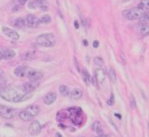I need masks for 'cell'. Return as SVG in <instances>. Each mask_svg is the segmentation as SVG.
<instances>
[{
    "instance_id": "4dcf8cb0",
    "label": "cell",
    "mask_w": 149,
    "mask_h": 137,
    "mask_svg": "<svg viewBox=\"0 0 149 137\" xmlns=\"http://www.w3.org/2000/svg\"><path fill=\"white\" fill-rule=\"evenodd\" d=\"M74 28H76V29H78L79 28V23H78V21H74Z\"/></svg>"
},
{
    "instance_id": "8fae6325",
    "label": "cell",
    "mask_w": 149,
    "mask_h": 137,
    "mask_svg": "<svg viewBox=\"0 0 149 137\" xmlns=\"http://www.w3.org/2000/svg\"><path fill=\"white\" fill-rule=\"evenodd\" d=\"M40 85L39 82H33V81H30L28 82H25L23 84V88L26 92H33L34 90H36Z\"/></svg>"
},
{
    "instance_id": "e575fe53",
    "label": "cell",
    "mask_w": 149,
    "mask_h": 137,
    "mask_svg": "<svg viewBox=\"0 0 149 137\" xmlns=\"http://www.w3.org/2000/svg\"><path fill=\"white\" fill-rule=\"evenodd\" d=\"M96 137H106L104 134H102V135H98V136H96Z\"/></svg>"
},
{
    "instance_id": "277c9868",
    "label": "cell",
    "mask_w": 149,
    "mask_h": 137,
    "mask_svg": "<svg viewBox=\"0 0 149 137\" xmlns=\"http://www.w3.org/2000/svg\"><path fill=\"white\" fill-rule=\"evenodd\" d=\"M144 10H142L139 7H134L129 10H125L123 12V16L126 19H129V20H136V19H140L144 13H143Z\"/></svg>"
},
{
    "instance_id": "5bb4252c",
    "label": "cell",
    "mask_w": 149,
    "mask_h": 137,
    "mask_svg": "<svg viewBox=\"0 0 149 137\" xmlns=\"http://www.w3.org/2000/svg\"><path fill=\"white\" fill-rule=\"evenodd\" d=\"M42 76H43V73H42L41 72H40V71H37V70L33 69V71L31 72V73L29 75L28 79H29L30 81L39 82V81L42 78Z\"/></svg>"
},
{
    "instance_id": "e0dca14e",
    "label": "cell",
    "mask_w": 149,
    "mask_h": 137,
    "mask_svg": "<svg viewBox=\"0 0 149 137\" xmlns=\"http://www.w3.org/2000/svg\"><path fill=\"white\" fill-rule=\"evenodd\" d=\"M82 73H83V80L86 83V85H89V83L92 82V77L90 75L89 72L86 68H84L82 70Z\"/></svg>"
},
{
    "instance_id": "cb8c5ba5",
    "label": "cell",
    "mask_w": 149,
    "mask_h": 137,
    "mask_svg": "<svg viewBox=\"0 0 149 137\" xmlns=\"http://www.w3.org/2000/svg\"><path fill=\"white\" fill-rule=\"evenodd\" d=\"M59 92L62 94L63 96H68L69 93H70V91H69V88L66 85H60L59 86Z\"/></svg>"
},
{
    "instance_id": "1f68e13d",
    "label": "cell",
    "mask_w": 149,
    "mask_h": 137,
    "mask_svg": "<svg viewBox=\"0 0 149 137\" xmlns=\"http://www.w3.org/2000/svg\"><path fill=\"white\" fill-rule=\"evenodd\" d=\"M27 1H28V0H18L19 4H20V5H22V6H23V5H24Z\"/></svg>"
},
{
    "instance_id": "7a4b0ae2",
    "label": "cell",
    "mask_w": 149,
    "mask_h": 137,
    "mask_svg": "<svg viewBox=\"0 0 149 137\" xmlns=\"http://www.w3.org/2000/svg\"><path fill=\"white\" fill-rule=\"evenodd\" d=\"M40 112V108L37 105H31V106L27 107L25 109L22 110L19 113V118L23 121H30Z\"/></svg>"
},
{
    "instance_id": "8d00e7d4",
    "label": "cell",
    "mask_w": 149,
    "mask_h": 137,
    "mask_svg": "<svg viewBox=\"0 0 149 137\" xmlns=\"http://www.w3.org/2000/svg\"><path fill=\"white\" fill-rule=\"evenodd\" d=\"M124 2H127V1H130V0H123Z\"/></svg>"
},
{
    "instance_id": "484cf974",
    "label": "cell",
    "mask_w": 149,
    "mask_h": 137,
    "mask_svg": "<svg viewBox=\"0 0 149 137\" xmlns=\"http://www.w3.org/2000/svg\"><path fill=\"white\" fill-rule=\"evenodd\" d=\"M93 62H94V64L96 65L98 67H101L103 66V59L100 57H94L93 59Z\"/></svg>"
},
{
    "instance_id": "d4e9b609",
    "label": "cell",
    "mask_w": 149,
    "mask_h": 137,
    "mask_svg": "<svg viewBox=\"0 0 149 137\" xmlns=\"http://www.w3.org/2000/svg\"><path fill=\"white\" fill-rule=\"evenodd\" d=\"M138 7L142 10H149V0H141V2L138 5Z\"/></svg>"
},
{
    "instance_id": "d6a6232c",
    "label": "cell",
    "mask_w": 149,
    "mask_h": 137,
    "mask_svg": "<svg viewBox=\"0 0 149 137\" xmlns=\"http://www.w3.org/2000/svg\"><path fill=\"white\" fill-rule=\"evenodd\" d=\"M83 43H84V46H87V45H88V43H87V40H86V39H84Z\"/></svg>"
},
{
    "instance_id": "ac0fdd59",
    "label": "cell",
    "mask_w": 149,
    "mask_h": 137,
    "mask_svg": "<svg viewBox=\"0 0 149 137\" xmlns=\"http://www.w3.org/2000/svg\"><path fill=\"white\" fill-rule=\"evenodd\" d=\"M15 52L13 49H5L3 53V58L4 59H11L15 57Z\"/></svg>"
},
{
    "instance_id": "d6986e66",
    "label": "cell",
    "mask_w": 149,
    "mask_h": 137,
    "mask_svg": "<svg viewBox=\"0 0 149 137\" xmlns=\"http://www.w3.org/2000/svg\"><path fill=\"white\" fill-rule=\"evenodd\" d=\"M23 59L24 60H33L36 57V52L34 50H31V51H27L26 53H24L23 55Z\"/></svg>"
},
{
    "instance_id": "f546056e",
    "label": "cell",
    "mask_w": 149,
    "mask_h": 137,
    "mask_svg": "<svg viewBox=\"0 0 149 137\" xmlns=\"http://www.w3.org/2000/svg\"><path fill=\"white\" fill-rule=\"evenodd\" d=\"M4 48L2 47H0V59L3 58V53H4Z\"/></svg>"
},
{
    "instance_id": "d590c367",
    "label": "cell",
    "mask_w": 149,
    "mask_h": 137,
    "mask_svg": "<svg viewBox=\"0 0 149 137\" xmlns=\"http://www.w3.org/2000/svg\"><path fill=\"white\" fill-rule=\"evenodd\" d=\"M147 127H148V132H149V122H148V125H147Z\"/></svg>"
},
{
    "instance_id": "f1b7e54d",
    "label": "cell",
    "mask_w": 149,
    "mask_h": 137,
    "mask_svg": "<svg viewBox=\"0 0 149 137\" xmlns=\"http://www.w3.org/2000/svg\"><path fill=\"white\" fill-rule=\"evenodd\" d=\"M99 45H100V43H99V41L98 40H94L93 41V48H98L99 47Z\"/></svg>"
},
{
    "instance_id": "5b68a950",
    "label": "cell",
    "mask_w": 149,
    "mask_h": 137,
    "mask_svg": "<svg viewBox=\"0 0 149 137\" xmlns=\"http://www.w3.org/2000/svg\"><path fill=\"white\" fill-rule=\"evenodd\" d=\"M28 6L31 9L40 8L41 11L46 12L49 10V2L47 0H33L29 3Z\"/></svg>"
},
{
    "instance_id": "9a60e30c",
    "label": "cell",
    "mask_w": 149,
    "mask_h": 137,
    "mask_svg": "<svg viewBox=\"0 0 149 137\" xmlns=\"http://www.w3.org/2000/svg\"><path fill=\"white\" fill-rule=\"evenodd\" d=\"M70 97L74 100H80L83 97V91H82V90L79 89V88H74V89H73L71 91V92H70Z\"/></svg>"
},
{
    "instance_id": "4fadbf2b",
    "label": "cell",
    "mask_w": 149,
    "mask_h": 137,
    "mask_svg": "<svg viewBox=\"0 0 149 137\" xmlns=\"http://www.w3.org/2000/svg\"><path fill=\"white\" fill-rule=\"evenodd\" d=\"M56 100H57V94L55 92H53V91L47 93L46 95H45V97H44V99H43L44 103L46 105H51V104H53V103L55 102Z\"/></svg>"
},
{
    "instance_id": "44dd1931",
    "label": "cell",
    "mask_w": 149,
    "mask_h": 137,
    "mask_svg": "<svg viewBox=\"0 0 149 137\" xmlns=\"http://www.w3.org/2000/svg\"><path fill=\"white\" fill-rule=\"evenodd\" d=\"M140 33L143 36L149 35V24H142V26L140 28Z\"/></svg>"
},
{
    "instance_id": "7c38bea8",
    "label": "cell",
    "mask_w": 149,
    "mask_h": 137,
    "mask_svg": "<svg viewBox=\"0 0 149 137\" xmlns=\"http://www.w3.org/2000/svg\"><path fill=\"white\" fill-rule=\"evenodd\" d=\"M95 78H96V81L100 84H102L103 82L105 81V78H106L105 70L102 67H98L96 70H95Z\"/></svg>"
},
{
    "instance_id": "8992f818",
    "label": "cell",
    "mask_w": 149,
    "mask_h": 137,
    "mask_svg": "<svg viewBox=\"0 0 149 137\" xmlns=\"http://www.w3.org/2000/svg\"><path fill=\"white\" fill-rule=\"evenodd\" d=\"M15 111L14 109L9 108L5 105H0V116L6 119H12L15 118Z\"/></svg>"
},
{
    "instance_id": "83f0119b",
    "label": "cell",
    "mask_w": 149,
    "mask_h": 137,
    "mask_svg": "<svg viewBox=\"0 0 149 137\" xmlns=\"http://www.w3.org/2000/svg\"><path fill=\"white\" fill-rule=\"evenodd\" d=\"M130 107H131V109L136 108V100L133 95L130 96Z\"/></svg>"
},
{
    "instance_id": "3957f363",
    "label": "cell",
    "mask_w": 149,
    "mask_h": 137,
    "mask_svg": "<svg viewBox=\"0 0 149 137\" xmlns=\"http://www.w3.org/2000/svg\"><path fill=\"white\" fill-rule=\"evenodd\" d=\"M36 42L40 47L50 48L56 44V37L53 33H44L37 38Z\"/></svg>"
},
{
    "instance_id": "603a6c76",
    "label": "cell",
    "mask_w": 149,
    "mask_h": 137,
    "mask_svg": "<svg viewBox=\"0 0 149 137\" xmlns=\"http://www.w3.org/2000/svg\"><path fill=\"white\" fill-rule=\"evenodd\" d=\"M51 22V16L49 15H44L40 19V24H48Z\"/></svg>"
},
{
    "instance_id": "4316f807",
    "label": "cell",
    "mask_w": 149,
    "mask_h": 137,
    "mask_svg": "<svg viewBox=\"0 0 149 137\" xmlns=\"http://www.w3.org/2000/svg\"><path fill=\"white\" fill-rule=\"evenodd\" d=\"M107 103H108V105L109 106H113L114 105V103H115V98H114V94L111 92V98L109 99V100L107 101Z\"/></svg>"
},
{
    "instance_id": "836d02e7",
    "label": "cell",
    "mask_w": 149,
    "mask_h": 137,
    "mask_svg": "<svg viewBox=\"0 0 149 137\" xmlns=\"http://www.w3.org/2000/svg\"><path fill=\"white\" fill-rule=\"evenodd\" d=\"M56 137H62V135H61V134L57 133V134H56Z\"/></svg>"
},
{
    "instance_id": "2e32d148",
    "label": "cell",
    "mask_w": 149,
    "mask_h": 137,
    "mask_svg": "<svg viewBox=\"0 0 149 137\" xmlns=\"http://www.w3.org/2000/svg\"><path fill=\"white\" fill-rule=\"evenodd\" d=\"M92 129L93 131H94L98 135H102V134H104V132H103V129H102V124L99 122V121H95L93 125H92Z\"/></svg>"
},
{
    "instance_id": "6da1fadb",
    "label": "cell",
    "mask_w": 149,
    "mask_h": 137,
    "mask_svg": "<svg viewBox=\"0 0 149 137\" xmlns=\"http://www.w3.org/2000/svg\"><path fill=\"white\" fill-rule=\"evenodd\" d=\"M0 96L9 102H22L33 96V92H26L23 86L7 85L1 89Z\"/></svg>"
},
{
    "instance_id": "9c48e42d",
    "label": "cell",
    "mask_w": 149,
    "mask_h": 137,
    "mask_svg": "<svg viewBox=\"0 0 149 137\" xmlns=\"http://www.w3.org/2000/svg\"><path fill=\"white\" fill-rule=\"evenodd\" d=\"M2 31H3V33H4L6 36H7L8 38L16 40V39H18L20 38L19 34L17 33V31H15V30H13V29H10V28H8V27H5V26L2 27Z\"/></svg>"
},
{
    "instance_id": "7402d4cb",
    "label": "cell",
    "mask_w": 149,
    "mask_h": 137,
    "mask_svg": "<svg viewBox=\"0 0 149 137\" xmlns=\"http://www.w3.org/2000/svg\"><path fill=\"white\" fill-rule=\"evenodd\" d=\"M109 77H110V80L112 83H116L117 82V75H116V72L113 68H110L109 69Z\"/></svg>"
},
{
    "instance_id": "52a82bcc",
    "label": "cell",
    "mask_w": 149,
    "mask_h": 137,
    "mask_svg": "<svg viewBox=\"0 0 149 137\" xmlns=\"http://www.w3.org/2000/svg\"><path fill=\"white\" fill-rule=\"evenodd\" d=\"M33 71V68H31L29 66H21L15 68V75L17 77H29V75Z\"/></svg>"
},
{
    "instance_id": "ffe728a7",
    "label": "cell",
    "mask_w": 149,
    "mask_h": 137,
    "mask_svg": "<svg viewBox=\"0 0 149 137\" xmlns=\"http://www.w3.org/2000/svg\"><path fill=\"white\" fill-rule=\"evenodd\" d=\"M25 24H27L26 20H24V18H17V19H15V23H14V25L16 28H23Z\"/></svg>"
},
{
    "instance_id": "30bf717a",
    "label": "cell",
    "mask_w": 149,
    "mask_h": 137,
    "mask_svg": "<svg viewBox=\"0 0 149 137\" xmlns=\"http://www.w3.org/2000/svg\"><path fill=\"white\" fill-rule=\"evenodd\" d=\"M26 24L31 28H36L40 24V19L33 15H28L26 17Z\"/></svg>"
},
{
    "instance_id": "ba28073f",
    "label": "cell",
    "mask_w": 149,
    "mask_h": 137,
    "mask_svg": "<svg viewBox=\"0 0 149 137\" xmlns=\"http://www.w3.org/2000/svg\"><path fill=\"white\" fill-rule=\"evenodd\" d=\"M41 131V125L39 121L33 120L29 125V133L31 135H38Z\"/></svg>"
}]
</instances>
